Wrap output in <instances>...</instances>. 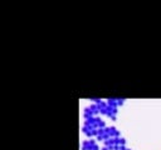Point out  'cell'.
Returning a JSON list of instances; mask_svg holds the SVG:
<instances>
[{
    "label": "cell",
    "instance_id": "5",
    "mask_svg": "<svg viewBox=\"0 0 161 150\" xmlns=\"http://www.w3.org/2000/svg\"><path fill=\"white\" fill-rule=\"evenodd\" d=\"M83 119H88V118H93V116H98L99 112H98V108L96 105V102H89V105L84 106L83 109ZM101 116V115H99Z\"/></svg>",
    "mask_w": 161,
    "mask_h": 150
},
{
    "label": "cell",
    "instance_id": "3",
    "mask_svg": "<svg viewBox=\"0 0 161 150\" xmlns=\"http://www.w3.org/2000/svg\"><path fill=\"white\" fill-rule=\"evenodd\" d=\"M117 136H121V131L116 126H104L98 132V135L96 136V140L104 142L106 140L112 139V138H117Z\"/></svg>",
    "mask_w": 161,
    "mask_h": 150
},
{
    "label": "cell",
    "instance_id": "8",
    "mask_svg": "<svg viewBox=\"0 0 161 150\" xmlns=\"http://www.w3.org/2000/svg\"><path fill=\"white\" fill-rule=\"evenodd\" d=\"M101 150H108V149H107V148H104V146H102V148H101Z\"/></svg>",
    "mask_w": 161,
    "mask_h": 150
},
{
    "label": "cell",
    "instance_id": "10",
    "mask_svg": "<svg viewBox=\"0 0 161 150\" xmlns=\"http://www.w3.org/2000/svg\"><path fill=\"white\" fill-rule=\"evenodd\" d=\"M127 150H131V149H128V148H127Z\"/></svg>",
    "mask_w": 161,
    "mask_h": 150
},
{
    "label": "cell",
    "instance_id": "1",
    "mask_svg": "<svg viewBox=\"0 0 161 150\" xmlns=\"http://www.w3.org/2000/svg\"><path fill=\"white\" fill-rule=\"evenodd\" d=\"M104 126H107L106 122H104V120L98 115V116L84 119L80 130H82L83 135H86L88 139H96V136L98 135V132Z\"/></svg>",
    "mask_w": 161,
    "mask_h": 150
},
{
    "label": "cell",
    "instance_id": "6",
    "mask_svg": "<svg viewBox=\"0 0 161 150\" xmlns=\"http://www.w3.org/2000/svg\"><path fill=\"white\" fill-rule=\"evenodd\" d=\"M80 150H101L96 139H86L80 142Z\"/></svg>",
    "mask_w": 161,
    "mask_h": 150
},
{
    "label": "cell",
    "instance_id": "9",
    "mask_svg": "<svg viewBox=\"0 0 161 150\" xmlns=\"http://www.w3.org/2000/svg\"><path fill=\"white\" fill-rule=\"evenodd\" d=\"M122 150H127V148H125V149H122Z\"/></svg>",
    "mask_w": 161,
    "mask_h": 150
},
{
    "label": "cell",
    "instance_id": "7",
    "mask_svg": "<svg viewBox=\"0 0 161 150\" xmlns=\"http://www.w3.org/2000/svg\"><path fill=\"white\" fill-rule=\"evenodd\" d=\"M112 106H114V108H117V109H119L121 106H123V104H125V101H126V99H123V98H108V99H106Z\"/></svg>",
    "mask_w": 161,
    "mask_h": 150
},
{
    "label": "cell",
    "instance_id": "4",
    "mask_svg": "<svg viewBox=\"0 0 161 150\" xmlns=\"http://www.w3.org/2000/svg\"><path fill=\"white\" fill-rule=\"evenodd\" d=\"M103 146L107 148L108 150H122L126 148V139L123 136H117L108 139L103 142Z\"/></svg>",
    "mask_w": 161,
    "mask_h": 150
},
{
    "label": "cell",
    "instance_id": "2",
    "mask_svg": "<svg viewBox=\"0 0 161 150\" xmlns=\"http://www.w3.org/2000/svg\"><path fill=\"white\" fill-rule=\"evenodd\" d=\"M91 102H96L97 108H98V112L99 115H103L106 118H108L109 120H117V115H118V109L112 106L107 100L103 99H89Z\"/></svg>",
    "mask_w": 161,
    "mask_h": 150
}]
</instances>
